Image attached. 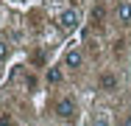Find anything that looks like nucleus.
Listing matches in <instances>:
<instances>
[{
  "label": "nucleus",
  "instance_id": "f257e3e1",
  "mask_svg": "<svg viewBox=\"0 0 131 126\" xmlns=\"http://www.w3.org/2000/svg\"><path fill=\"white\" fill-rule=\"evenodd\" d=\"M56 23H59L61 31H75L78 23H81V14L75 11V8H67V11H61V14H59V20H56Z\"/></svg>",
  "mask_w": 131,
  "mask_h": 126
},
{
  "label": "nucleus",
  "instance_id": "f03ea898",
  "mask_svg": "<svg viewBox=\"0 0 131 126\" xmlns=\"http://www.w3.org/2000/svg\"><path fill=\"white\" fill-rule=\"evenodd\" d=\"M56 115L59 118H73L75 115V101L73 98H59L56 101Z\"/></svg>",
  "mask_w": 131,
  "mask_h": 126
},
{
  "label": "nucleus",
  "instance_id": "7ed1b4c3",
  "mask_svg": "<svg viewBox=\"0 0 131 126\" xmlns=\"http://www.w3.org/2000/svg\"><path fill=\"white\" fill-rule=\"evenodd\" d=\"M117 23H123V25L131 23V0H120L117 3Z\"/></svg>",
  "mask_w": 131,
  "mask_h": 126
},
{
  "label": "nucleus",
  "instance_id": "20e7f679",
  "mask_svg": "<svg viewBox=\"0 0 131 126\" xmlns=\"http://www.w3.org/2000/svg\"><path fill=\"white\" fill-rule=\"evenodd\" d=\"M64 65H67V67H81V65H84V53H81L78 48L67 50V53H64Z\"/></svg>",
  "mask_w": 131,
  "mask_h": 126
},
{
  "label": "nucleus",
  "instance_id": "39448f33",
  "mask_svg": "<svg viewBox=\"0 0 131 126\" xmlns=\"http://www.w3.org/2000/svg\"><path fill=\"white\" fill-rule=\"evenodd\" d=\"M101 87H103V90H114V87H117V78L112 73H103L101 76Z\"/></svg>",
  "mask_w": 131,
  "mask_h": 126
},
{
  "label": "nucleus",
  "instance_id": "423d86ee",
  "mask_svg": "<svg viewBox=\"0 0 131 126\" xmlns=\"http://www.w3.org/2000/svg\"><path fill=\"white\" fill-rule=\"evenodd\" d=\"M89 126H109V112H98V115L92 118Z\"/></svg>",
  "mask_w": 131,
  "mask_h": 126
},
{
  "label": "nucleus",
  "instance_id": "0eeeda50",
  "mask_svg": "<svg viewBox=\"0 0 131 126\" xmlns=\"http://www.w3.org/2000/svg\"><path fill=\"white\" fill-rule=\"evenodd\" d=\"M61 78H64V76H61L59 67H50V70H48V81H50V84H59Z\"/></svg>",
  "mask_w": 131,
  "mask_h": 126
},
{
  "label": "nucleus",
  "instance_id": "6e6552de",
  "mask_svg": "<svg viewBox=\"0 0 131 126\" xmlns=\"http://www.w3.org/2000/svg\"><path fill=\"white\" fill-rule=\"evenodd\" d=\"M6 56H8V45H6V42H0V59H6Z\"/></svg>",
  "mask_w": 131,
  "mask_h": 126
},
{
  "label": "nucleus",
  "instance_id": "1a4fd4ad",
  "mask_svg": "<svg viewBox=\"0 0 131 126\" xmlns=\"http://www.w3.org/2000/svg\"><path fill=\"white\" fill-rule=\"evenodd\" d=\"M123 126H131V112L126 115V121H123Z\"/></svg>",
  "mask_w": 131,
  "mask_h": 126
}]
</instances>
